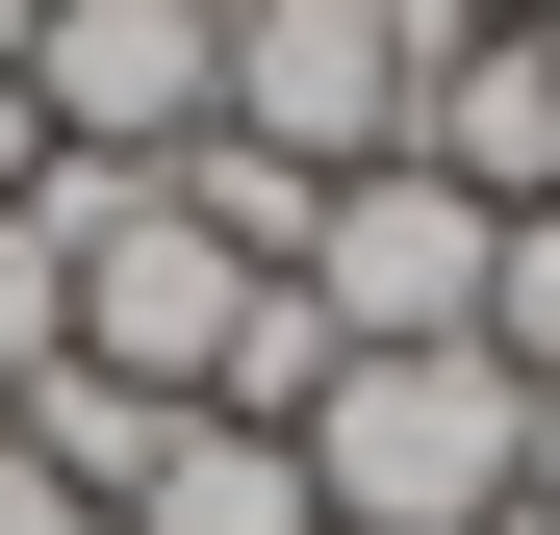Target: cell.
<instances>
[{
	"instance_id": "10",
	"label": "cell",
	"mask_w": 560,
	"mask_h": 535,
	"mask_svg": "<svg viewBox=\"0 0 560 535\" xmlns=\"http://www.w3.org/2000/svg\"><path fill=\"white\" fill-rule=\"evenodd\" d=\"M0 205H51V103H26V77H0Z\"/></svg>"
},
{
	"instance_id": "6",
	"label": "cell",
	"mask_w": 560,
	"mask_h": 535,
	"mask_svg": "<svg viewBox=\"0 0 560 535\" xmlns=\"http://www.w3.org/2000/svg\"><path fill=\"white\" fill-rule=\"evenodd\" d=\"M103 535H331L306 510V433H255V408H178L153 460H128V510Z\"/></svg>"
},
{
	"instance_id": "9",
	"label": "cell",
	"mask_w": 560,
	"mask_h": 535,
	"mask_svg": "<svg viewBox=\"0 0 560 535\" xmlns=\"http://www.w3.org/2000/svg\"><path fill=\"white\" fill-rule=\"evenodd\" d=\"M0 535H103V510H77V485L26 460V433H0Z\"/></svg>"
},
{
	"instance_id": "1",
	"label": "cell",
	"mask_w": 560,
	"mask_h": 535,
	"mask_svg": "<svg viewBox=\"0 0 560 535\" xmlns=\"http://www.w3.org/2000/svg\"><path fill=\"white\" fill-rule=\"evenodd\" d=\"M280 433H306V510H331V535H510V485H535V383H510L485 332L331 357Z\"/></svg>"
},
{
	"instance_id": "2",
	"label": "cell",
	"mask_w": 560,
	"mask_h": 535,
	"mask_svg": "<svg viewBox=\"0 0 560 535\" xmlns=\"http://www.w3.org/2000/svg\"><path fill=\"white\" fill-rule=\"evenodd\" d=\"M433 26L458 0H255L230 26V153H280V178H357V153H408V77H433Z\"/></svg>"
},
{
	"instance_id": "3",
	"label": "cell",
	"mask_w": 560,
	"mask_h": 535,
	"mask_svg": "<svg viewBox=\"0 0 560 535\" xmlns=\"http://www.w3.org/2000/svg\"><path fill=\"white\" fill-rule=\"evenodd\" d=\"M485 255H510V205H458L433 153H357L280 281L331 306V357H433V332H485Z\"/></svg>"
},
{
	"instance_id": "4",
	"label": "cell",
	"mask_w": 560,
	"mask_h": 535,
	"mask_svg": "<svg viewBox=\"0 0 560 535\" xmlns=\"http://www.w3.org/2000/svg\"><path fill=\"white\" fill-rule=\"evenodd\" d=\"M26 103H51V153H103V178H178V153H205V103H230V26H205V0H51Z\"/></svg>"
},
{
	"instance_id": "8",
	"label": "cell",
	"mask_w": 560,
	"mask_h": 535,
	"mask_svg": "<svg viewBox=\"0 0 560 535\" xmlns=\"http://www.w3.org/2000/svg\"><path fill=\"white\" fill-rule=\"evenodd\" d=\"M485 357L560 383V205H510V255H485Z\"/></svg>"
},
{
	"instance_id": "7",
	"label": "cell",
	"mask_w": 560,
	"mask_h": 535,
	"mask_svg": "<svg viewBox=\"0 0 560 535\" xmlns=\"http://www.w3.org/2000/svg\"><path fill=\"white\" fill-rule=\"evenodd\" d=\"M77 357V255H51V205H0V408H26Z\"/></svg>"
},
{
	"instance_id": "5",
	"label": "cell",
	"mask_w": 560,
	"mask_h": 535,
	"mask_svg": "<svg viewBox=\"0 0 560 535\" xmlns=\"http://www.w3.org/2000/svg\"><path fill=\"white\" fill-rule=\"evenodd\" d=\"M408 153L458 178V205H560V26H433Z\"/></svg>"
},
{
	"instance_id": "13",
	"label": "cell",
	"mask_w": 560,
	"mask_h": 535,
	"mask_svg": "<svg viewBox=\"0 0 560 535\" xmlns=\"http://www.w3.org/2000/svg\"><path fill=\"white\" fill-rule=\"evenodd\" d=\"M205 26H255V0H205Z\"/></svg>"
},
{
	"instance_id": "11",
	"label": "cell",
	"mask_w": 560,
	"mask_h": 535,
	"mask_svg": "<svg viewBox=\"0 0 560 535\" xmlns=\"http://www.w3.org/2000/svg\"><path fill=\"white\" fill-rule=\"evenodd\" d=\"M510 535H560V383H535V485H510Z\"/></svg>"
},
{
	"instance_id": "12",
	"label": "cell",
	"mask_w": 560,
	"mask_h": 535,
	"mask_svg": "<svg viewBox=\"0 0 560 535\" xmlns=\"http://www.w3.org/2000/svg\"><path fill=\"white\" fill-rule=\"evenodd\" d=\"M26 51H51V0H0V77H26Z\"/></svg>"
}]
</instances>
